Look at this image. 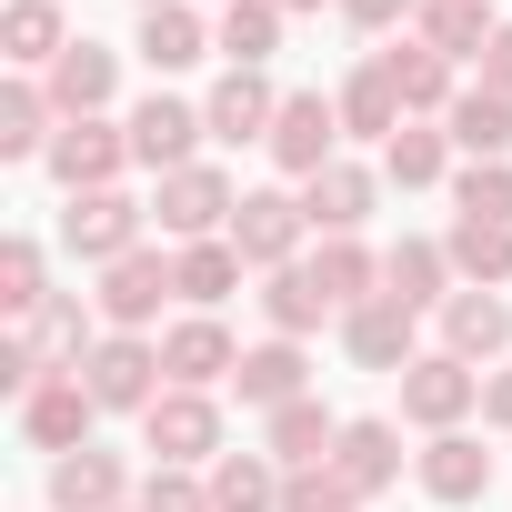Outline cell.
Returning <instances> with one entry per match:
<instances>
[{
    "label": "cell",
    "mask_w": 512,
    "mask_h": 512,
    "mask_svg": "<svg viewBox=\"0 0 512 512\" xmlns=\"http://www.w3.org/2000/svg\"><path fill=\"white\" fill-rule=\"evenodd\" d=\"M91 412H101V402H91V382H81V372H71V382H41V392L21 402L31 442H51V452H61V442H81V422H91Z\"/></svg>",
    "instance_id": "cell-1"
},
{
    "label": "cell",
    "mask_w": 512,
    "mask_h": 512,
    "mask_svg": "<svg viewBox=\"0 0 512 512\" xmlns=\"http://www.w3.org/2000/svg\"><path fill=\"white\" fill-rule=\"evenodd\" d=\"M51 171H61V181H71V191H101V181H111V171H121V141H111V131H101V121H71V131H61V141H51Z\"/></svg>",
    "instance_id": "cell-2"
},
{
    "label": "cell",
    "mask_w": 512,
    "mask_h": 512,
    "mask_svg": "<svg viewBox=\"0 0 512 512\" xmlns=\"http://www.w3.org/2000/svg\"><path fill=\"white\" fill-rule=\"evenodd\" d=\"M151 372H161V362H151L141 342H101V352H91V402L131 412V402H151Z\"/></svg>",
    "instance_id": "cell-3"
},
{
    "label": "cell",
    "mask_w": 512,
    "mask_h": 512,
    "mask_svg": "<svg viewBox=\"0 0 512 512\" xmlns=\"http://www.w3.org/2000/svg\"><path fill=\"white\" fill-rule=\"evenodd\" d=\"M191 131H201V121H191L181 101H141L131 151H141V161H161V171H191Z\"/></svg>",
    "instance_id": "cell-4"
},
{
    "label": "cell",
    "mask_w": 512,
    "mask_h": 512,
    "mask_svg": "<svg viewBox=\"0 0 512 512\" xmlns=\"http://www.w3.org/2000/svg\"><path fill=\"white\" fill-rule=\"evenodd\" d=\"M221 211H231L221 171H171V181H161V231H211Z\"/></svg>",
    "instance_id": "cell-5"
},
{
    "label": "cell",
    "mask_w": 512,
    "mask_h": 512,
    "mask_svg": "<svg viewBox=\"0 0 512 512\" xmlns=\"http://www.w3.org/2000/svg\"><path fill=\"white\" fill-rule=\"evenodd\" d=\"M211 402H191V392H171V402H151V452L161 462H191V452H211Z\"/></svg>",
    "instance_id": "cell-6"
},
{
    "label": "cell",
    "mask_w": 512,
    "mask_h": 512,
    "mask_svg": "<svg viewBox=\"0 0 512 512\" xmlns=\"http://www.w3.org/2000/svg\"><path fill=\"white\" fill-rule=\"evenodd\" d=\"M111 492H121V462H101V452H71L51 472V502L61 512H111Z\"/></svg>",
    "instance_id": "cell-7"
},
{
    "label": "cell",
    "mask_w": 512,
    "mask_h": 512,
    "mask_svg": "<svg viewBox=\"0 0 512 512\" xmlns=\"http://www.w3.org/2000/svg\"><path fill=\"white\" fill-rule=\"evenodd\" d=\"M121 241H131V201H111V191L71 201V251H91V262H111Z\"/></svg>",
    "instance_id": "cell-8"
},
{
    "label": "cell",
    "mask_w": 512,
    "mask_h": 512,
    "mask_svg": "<svg viewBox=\"0 0 512 512\" xmlns=\"http://www.w3.org/2000/svg\"><path fill=\"white\" fill-rule=\"evenodd\" d=\"M101 91H111V51L71 41V51H61V71H51V101H71V121H81V111H91Z\"/></svg>",
    "instance_id": "cell-9"
},
{
    "label": "cell",
    "mask_w": 512,
    "mask_h": 512,
    "mask_svg": "<svg viewBox=\"0 0 512 512\" xmlns=\"http://www.w3.org/2000/svg\"><path fill=\"white\" fill-rule=\"evenodd\" d=\"M161 372H181V382H211V372H231V342H221L211 322H181V332L161 342Z\"/></svg>",
    "instance_id": "cell-10"
},
{
    "label": "cell",
    "mask_w": 512,
    "mask_h": 512,
    "mask_svg": "<svg viewBox=\"0 0 512 512\" xmlns=\"http://www.w3.org/2000/svg\"><path fill=\"white\" fill-rule=\"evenodd\" d=\"M262 121H272V91L251 81V71H231V81H221V101H211V131H221V141H251Z\"/></svg>",
    "instance_id": "cell-11"
},
{
    "label": "cell",
    "mask_w": 512,
    "mask_h": 512,
    "mask_svg": "<svg viewBox=\"0 0 512 512\" xmlns=\"http://www.w3.org/2000/svg\"><path fill=\"white\" fill-rule=\"evenodd\" d=\"M272 141H282V161H292V171H322V151H332V111H322V101H292Z\"/></svg>",
    "instance_id": "cell-12"
},
{
    "label": "cell",
    "mask_w": 512,
    "mask_h": 512,
    "mask_svg": "<svg viewBox=\"0 0 512 512\" xmlns=\"http://www.w3.org/2000/svg\"><path fill=\"white\" fill-rule=\"evenodd\" d=\"M161 292H171V282H161V262H111V292H101V312H111V322H141Z\"/></svg>",
    "instance_id": "cell-13"
},
{
    "label": "cell",
    "mask_w": 512,
    "mask_h": 512,
    "mask_svg": "<svg viewBox=\"0 0 512 512\" xmlns=\"http://www.w3.org/2000/svg\"><path fill=\"white\" fill-rule=\"evenodd\" d=\"M241 251H251V262H282V251H292V201H241Z\"/></svg>",
    "instance_id": "cell-14"
},
{
    "label": "cell",
    "mask_w": 512,
    "mask_h": 512,
    "mask_svg": "<svg viewBox=\"0 0 512 512\" xmlns=\"http://www.w3.org/2000/svg\"><path fill=\"white\" fill-rule=\"evenodd\" d=\"M71 41H61V11H51V0H21V11H11V61H61Z\"/></svg>",
    "instance_id": "cell-15"
},
{
    "label": "cell",
    "mask_w": 512,
    "mask_h": 512,
    "mask_svg": "<svg viewBox=\"0 0 512 512\" xmlns=\"http://www.w3.org/2000/svg\"><path fill=\"white\" fill-rule=\"evenodd\" d=\"M272 31H282V21H272V0H231V21H221V51L251 71V61L272 51Z\"/></svg>",
    "instance_id": "cell-16"
},
{
    "label": "cell",
    "mask_w": 512,
    "mask_h": 512,
    "mask_svg": "<svg viewBox=\"0 0 512 512\" xmlns=\"http://www.w3.org/2000/svg\"><path fill=\"white\" fill-rule=\"evenodd\" d=\"M141 51H151V71H181V61H201V31H191V11H151V21H141Z\"/></svg>",
    "instance_id": "cell-17"
},
{
    "label": "cell",
    "mask_w": 512,
    "mask_h": 512,
    "mask_svg": "<svg viewBox=\"0 0 512 512\" xmlns=\"http://www.w3.org/2000/svg\"><path fill=\"white\" fill-rule=\"evenodd\" d=\"M362 201H372V181H362V171H322V181H312V221H322V231H352V221H362Z\"/></svg>",
    "instance_id": "cell-18"
},
{
    "label": "cell",
    "mask_w": 512,
    "mask_h": 512,
    "mask_svg": "<svg viewBox=\"0 0 512 512\" xmlns=\"http://www.w3.org/2000/svg\"><path fill=\"white\" fill-rule=\"evenodd\" d=\"M462 402H472V372H452V362H422V372H412V412H422V422H452Z\"/></svg>",
    "instance_id": "cell-19"
},
{
    "label": "cell",
    "mask_w": 512,
    "mask_h": 512,
    "mask_svg": "<svg viewBox=\"0 0 512 512\" xmlns=\"http://www.w3.org/2000/svg\"><path fill=\"white\" fill-rule=\"evenodd\" d=\"M382 472H392V432H382V422H362V432L342 442V482H352V492H372Z\"/></svg>",
    "instance_id": "cell-20"
},
{
    "label": "cell",
    "mask_w": 512,
    "mask_h": 512,
    "mask_svg": "<svg viewBox=\"0 0 512 512\" xmlns=\"http://www.w3.org/2000/svg\"><path fill=\"white\" fill-rule=\"evenodd\" d=\"M171 292H191V302H221V292H231V251H211V241H201V251H181Z\"/></svg>",
    "instance_id": "cell-21"
},
{
    "label": "cell",
    "mask_w": 512,
    "mask_h": 512,
    "mask_svg": "<svg viewBox=\"0 0 512 512\" xmlns=\"http://www.w3.org/2000/svg\"><path fill=\"white\" fill-rule=\"evenodd\" d=\"M292 382H302V362H292L282 342H272V352H251V362H241V392H251V402H292Z\"/></svg>",
    "instance_id": "cell-22"
},
{
    "label": "cell",
    "mask_w": 512,
    "mask_h": 512,
    "mask_svg": "<svg viewBox=\"0 0 512 512\" xmlns=\"http://www.w3.org/2000/svg\"><path fill=\"white\" fill-rule=\"evenodd\" d=\"M211 502H221V512H262V502H272V472L231 452V462H221V482H211Z\"/></svg>",
    "instance_id": "cell-23"
},
{
    "label": "cell",
    "mask_w": 512,
    "mask_h": 512,
    "mask_svg": "<svg viewBox=\"0 0 512 512\" xmlns=\"http://www.w3.org/2000/svg\"><path fill=\"white\" fill-rule=\"evenodd\" d=\"M422 472H432V492H442V502H462V492H482V452H472V442H442V452H432Z\"/></svg>",
    "instance_id": "cell-24"
},
{
    "label": "cell",
    "mask_w": 512,
    "mask_h": 512,
    "mask_svg": "<svg viewBox=\"0 0 512 512\" xmlns=\"http://www.w3.org/2000/svg\"><path fill=\"white\" fill-rule=\"evenodd\" d=\"M0 302H11V312H41V251H31V241L0 251Z\"/></svg>",
    "instance_id": "cell-25"
},
{
    "label": "cell",
    "mask_w": 512,
    "mask_h": 512,
    "mask_svg": "<svg viewBox=\"0 0 512 512\" xmlns=\"http://www.w3.org/2000/svg\"><path fill=\"white\" fill-rule=\"evenodd\" d=\"M462 141H472V151H502V141H512V101H502V91L462 101Z\"/></svg>",
    "instance_id": "cell-26"
},
{
    "label": "cell",
    "mask_w": 512,
    "mask_h": 512,
    "mask_svg": "<svg viewBox=\"0 0 512 512\" xmlns=\"http://www.w3.org/2000/svg\"><path fill=\"white\" fill-rule=\"evenodd\" d=\"M0 151H41V91H11V101H0Z\"/></svg>",
    "instance_id": "cell-27"
},
{
    "label": "cell",
    "mask_w": 512,
    "mask_h": 512,
    "mask_svg": "<svg viewBox=\"0 0 512 512\" xmlns=\"http://www.w3.org/2000/svg\"><path fill=\"white\" fill-rule=\"evenodd\" d=\"M462 262H472L482 282H492V272H512V231H502V221H462Z\"/></svg>",
    "instance_id": "cell-28"
},
{
    "label": "cell",
    "mask_w": 512,
    "mask_h": 512,
    "mask_svg": "<svg viewBox=\"0 0 512 512\" xmlns=\"http://www.w3.org/2000/svg\"><path fill=\"white\" fill-rule=\"evenodd\" d=\"M342 111H352V121H362V131H392V71H362V81H352V101H342Z\"/></svg>",
    "instance_id": "cell-29"
},
{
    "label": "cell",
    "mask_w": 512,
    "mask_h": 512,
    "mask_svg": "<svg viewBox=\"0 0 512 512\" xmlns=\"http://www.w3.org/2000/svg\"><path fill=\"white\" fill-rule=\"evenodd\" d=\"M512 322H502V302H452V342H472V352H492Z\"/></svg>",
    "instance_id": "cell-30"
},
{
    "label": "cell",
    "mask_w": 512,
    "mask_h": 512,
    "mask_svg": "<svg viewBox=\"0 0 512 512\" xmlns=\"http://www.w3.org/2000/svg\"><path fill=\"white\" fill-rule=\"evenodd\" d=\"M352 352L362 362H392L402 352V312H352Z\"/></svg>",
    "instance_id": "cell-31"
},
{
    "label": "cell",
    "mask_w": 512,
    "mask_h": 512,
    "mask_svg": "<svg viewBox=\"0 0 512 512\" xmlns=\"http://www.w3.org/2000/svg\"><path fill=\"white\" fill-rule=\"evenodd\" d=\"M462 221H512V181L502 171H472L462 181Z\"/></svg>",
    "instance_id": "cell-32"
},
{
    "label": "cell",
    "mask_w": 512,
    "mask_h": 512,
    "mask_svg": "<svg viewBox=\"0 0 512 512\" xmlns=\"http://www.w3.org/2000/svg\"><path fill=\"white\" fill-rule=\"evenodd\" d=\"M392 91H402V101H432V91H442V61H432V51H392Z\"/></svg>",
    "instance_id": "cell-33"
},
{
    "label": "cell",
    "mask_w": 512,
    "mask_h": 512,
    "mask_svg": "<svg viewBox=\"0 0 512 512\" xmlns=\"http://www.w3.org/2000/svg\"><path fill=\"white\" fill-rule=\"evenodd\" d=\"M312 312H322V282H272V322L282 332H302Z\"/></svg>",
    "instance_id": "cell-34"
},
{
    "label": "cell",
    "mask_w": 512,
    "mask_h": 512,
    "mask_svg": "<svg viewBox=\"0 0 512 512\" xmlns=\"http://www.w3.org/2000/svg\"><path fill=\"white\" fill-rule=\"evenodd\" d=\"M312 282H322V302H342V292H362V251H322V272H312Z\"/></svg>",
    "instance_id": "cell-35"
},
{
    "label": "cell",
    "mask_w": 512,
    "mask_h": 512,
    "mask_svg": "<svg viewBox=\"0 0 512 512\" xmlns=\"http://www.w3.org/2000/svg\"><path fill=\"white\" fill-rule=\"evenodd\" d=\"M392 171H402V181H432V171H442V151H432L422 131H402V141H392Z\"/></svg>",
    "instance_id": "cell-36"
},
{
    "label": "cell",
    "mask_w": 512,
    "mask_h": 512,
    "mask_svg": "<svg viewBox=\"0 0 512 512\" xmlns=\"http://www.w3.org/2000/svg\"><path fill=\"white\" fill-rule=\"evenodd\" d=\"M272 442H282V452H312V442H322V412H312V402H292V412H282V432H272Z\"/></svg>",
    "instance_id": "cell-37"
},
{
    "label": "cell",
    "mask_w": 512,
    "mask_h": 512,
    "mask_svg": "<svg viewBox=\"0 0 512 512\" xmlns=\"http://www.w3.org/2000/svg\"><path fill=\"white\" fill-rule=\"evenodd\" d=\"M342 492H352L342 472H322V482H292V512H342Z\"/></svg>",
    "instance_id": "cell-38"
},
{
    "label": "cell",
    "mask_w": 512,
    "mask_h": 512,
    "mask_svg": "<svg viewBox=\"0 0 512 512\" xmlns=\"http://www.w3.org/2000/svg\"><path fill=\"white\" fill-rule=\"evenodd\" d=\"M392 282H402V302H422L432 292V251H392Z\"/></svg>",
    "instance_id": "cell-39"
},
{
    "label": "cell",
    "mask_w": 512,
    "mask_h": 512,
    "mask_svg": "<svg viewBox=\"0 0 512 512\" xmlns=\"http://www.w3.org/2000/svg\"><path fill=\"white\" fill-rule=\"evenodd\" d=\"M151 512H211V502H201L191 482H161V472H151Z\"/></svg>",
    "instance_id": "cell-40"
},
{
    "label": "cell",
    "mask_w": 512,
    "mask_h": 512,
    "mask_svg": "<svg viewBox=\"0 0 512 512\" xmlns=\"http://www.w3.org/2000/svg\"><path fill=\"white\" fill-rule=\"evenodd\" d=\"M492 81H502V91H512V31H502V41H492Z\"/></svg>",
    "instance_id": "cell-41"
},
{
    "label": "cell",
    "mask_w": 512,
    "mask_h": 512,
    "mask_svg": "<svg viewBox=\"0 0 512 512\" xmlns=\"http://www.w3.org/2000/svg\"><path fill=\"white\" fill-rule=\"evenodd\" d=\"M352 11H362V21H392V11H402V0H352Z\"/></svg>",
    "instance_id": "cell-42"
},
{
    "label": "cell",
    "mask_w": 512,
    "mask_h": 512,
    "mask_svg": "<svg viewBox=\"0 0 512 512\" xmlns=\"http://www.w3.org/2000/svg\"><path fill=\"white\" fill-rule=\"evenodd\" d=\"M492 412H502V422H512V382H502V392H492Z\"/></svg>",
    "instance_id": "cell-43"
},
{
    "label": "cell",
    "mask_w": 512,
    "mask_h": 512,
    "mask_svg": "<svg viewBox=\"0 0 512 512\" xmlns=\"http://www.w3.org/2000/svg\"><path fill=\"white\" fill-rule=\"evenodd\" d=\"M292 11H302V0H292Z\"/></svg>",
    "instance_id": "cell-44"
},
{
    "label": "cell",
    "mask_w": 512,
    "mask_h": 512,
    "mask_svg": "<svg viewBox=\"0 0 512 512\" xmlns=\"http://www.w3.org/2000/svg\"><path fill=\"white\" fill-rule=\"evenodd\" d=\"M151 11H161V0H151Z\"/></svg>",
    "instance_id": "cell-45"
}]
</instances>
